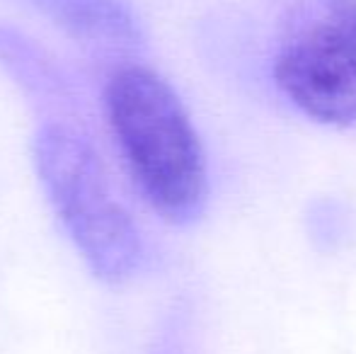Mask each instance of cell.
I'll use <instances>...</instances> for the list:
<instances>
[{"instance_id": "6da1fadb", "label": "cell", "mask_w": 356, "mask_h": 354, "mask_svg": "<svg viewBox=\"0 0 356 354\" xmlns=\"http://www.w3.org/2000/svg\"><path fill=\"white\" fill-rule=\"evenodd\" d=\"M107 114L155 211L172 223L197 221L209 199L207 156L175 88L150 68L127 66L107 86Z\"/></svg>"}, {"instance_id": "7a4b0ae2", "label": "cell", "mask_w": 356, "mask_h": 354, "mask_svg": "<svg viewBox=\"0 0 356 354\" xmlns=\"http://www.w3.org/2000/svg\"><path fill=\"white\" fill-rule=\"evenodd\" d=\"M42 184L75 248L104 282H124L141 265L143 246L114 197L97 153L68 127L49 124L34 141Z\"/></svg>"}, {"instance_id": "3957f363", "label": "cell", "mask_w": 356, "mask_h": 354, "mask_svg": "<svg viewBox=\"0 0 356 354\" xmlns=\"http://www.w3.org/2000/svg\"><path fill=\"white\" fill-rule=\"evenodd\" d=\"M279 95L305 119L356 127V0H303L286 19L272 61Z\"/></svg>"}, {"instance_id": "277c9868", "label": "cell", "mask_w": 356, "mask_h": 354, "mask_svg": "<svg viewBox=\"0 0 356 354\" xmlns=\"http://www.w3.org/2000/svg\"><path fill=\"white\" fill-rule=\"evenodd\" d=\"M44 8L78 34L104 39L134 37L131 19L114 0H44Z\"/></svg>"}]
</instances>
